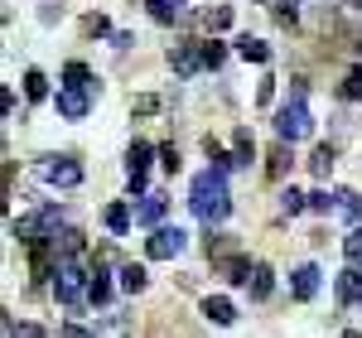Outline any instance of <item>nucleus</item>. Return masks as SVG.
<instances>
[{
    "instance_id": "nucleus-25",
    "label": "nucleus",
    "mask_w": 362,
    "mask_h": 338,
    "mask_svg": "<svg viewBox=\"0 0 362 338\" xmlns=\"http://www.w3.org/2000/svg\"><path fill=\"white\" fill-rule=\"evenodd\" d=\"M305 208H309V194H300V189H285V194H280V213L295 218V213H305Z\"/></svg>"
},
{
    "instance_id": "nucleus-18",
    "label": "nucleus",
    "mask_w": 362,
    "mask_h": 338,
    "mask_svg": "<svg viewBox=\"0 0 362 338\" xmlns=\"http://www.w3.org/2000/svg\"><path fill=\"white\" fill-rule=\"evenodd\" d=\"M232 155H237V165H251V155H256V141H251L247 126H237V136H232Z\"/></svg>"
},
{
    "instance_id": "nucleus-27",
    "label": "nucleus",
    "mask_w": 362,
    "mask_h": 338,
    "mask_svg": "<svg viewBox=\"0 0 362 338\" xmlns=\"http://www.w3.org/2000/svg\"><path fill=\"white\" fill-rule=\"evenodd\" d=\"M309 208H314V213H338V194L319 189V194H309Z\"/></svg>"
},
{
    "instance_id": "nucleus-2",
    "label": "nucleus",
    "mask_w": 362,
    "mask_h": 338,
    "mask_svg": "<svg viewBox=\"0 0 362 338\" xmlns=\"http://www.w3.org/2000/svg\"><path fill=\"white\" fill-rule=\"evenodd\" d=\"M309 131H314V116L305 107V87H295V97L276 112V136H280V145H295V141H305Z\"/></svg>"
},
{
    "instance_id": "nucleus-16",
    "label": "nucleus",
    "mask_w": 362,
    "mask_h": 338,
    "mask_svg": "<svg viewBox=\"0 0 362 338\" xmlns=\"http://www.w3.org/2000/svg\"><path fill=\"white\" fill-rule=\"evenodd\" d=\"M107 232L112 237H126L131 232V203H112L107 208Z\"/></svg>"
},
{
    "instance_id": "nucleus-4",
    "label": "nucleus",
    "mask_w": 362,
    "mask_h": 338,
    "mask_svg": "<svg viewBox=\"0 0 362 338\" xmlns=\"http://www.w3.org/2000/svg\"><path fill=\"white\" fill-rule=\"evenodd\" d=\"M184 247H189V232H184V227H169V223L155 227V232L145 237V256H150V261H174Z\"/></svg>"
},
{
    "instance_id": "nucleus-14",
    "label": "nucleus",
    "mask_w": 362,
    "mask_h": 338,
    "mask_svg": "<svg viewBox=\"0 0 362 338\" xmlns=\"http://www.w3.org/2000/svg\"><path fill=\"white\" fill-rule=\"evenodd\" d=\"M237 54L247 58V63H266V58H271V44H266V39H251V34H242V39H237Z\"/></svg>"
},
{
    "instance_id": "nucleus-3",
    "label": "nucleus",
    "mask_w": 362,
    "mask_h": 338,
    "mask_svg": "<svg viewBox=\"0 0 362 338\" xmlns=\"http://www.w3.org/2000/svg\"><path fill=\"white\" fill-rule=\"evenodd\" d=\"M92 290V276H87L78 261H58V271H54V295H58V305H83V295Z\"/></svg>"
},
{
    "instance_id": "nucleus-5",
    "label": "nucleus",
    "mask_w": 362,
    "mask_h": 338,
    "mask_svg": "<svg viewBox=\"0 0 362 338\" xmlns=\"http://www.w3.org/2000/svg\"><path fill=\"white\" fill-rule=\"evenodd\" d=\"M44 179H49L54 189H78V184H83V165H78L73 155H49V160H44Z\"/></svg>"
},
{
    "instance_id": "nucleus-29",
    "label": "nucleus",
    "mask_w": 362,
    "mask_h": 338,
    "mask_svg": "<svg viewBox=\"0 0 362 338\" xmlns=\"http://www.w3.org/2000/svg\"><path fill=\"white\" fill-rule=\"evenodd\" d=\"M223 58H227V49L218 44V39H208V44H203V68H218Z\"/></svg>"
},
{
    "instance_id": "nucleus-26",
    "label": "nucleus",
    "mask_w": 362,
    "mask_h": 338,
    "mask_svg": "<svg viewBox=\"0 0 362 338\" xmlns=\"http://www.w3.org/2000/svg\"><path fill=\"white\" fill-rule=\"evenodd\" d=\"M343 256H348V266H362V227H353L343 237Z\"/></svg>"
},
{
    "instance_id": "nucleus-31",
    "label": "nucleus",
    "mask_w": 362,
    "mask_h": 338,
    "mask_svg": "<svg viewBox=\"0 0 362 338\" xmlns=\"http://www.w3.org/2000/svg\"><path fill=\"white\" fill-rule=\"evenodd\" d=\"M343 97H353V102H362V63L348 73V83H343Z\"/></svg>"
},
{
    "instance_id": "nucleus-17",
    "label": "nucleus",
    "mask_w": 362,
    "mask_h": 338,
    "mask_svg": "<svg viewBox=\"0 0 362 338\" xmlns=\"http://www.w3.org/2000/svg\"><path fill=\"white\" fill-rule=\"evenodd\" d=\"M150 5V15L160 20V25H174L179 15H184V0H145Z\"/></svg>"
},
{
    "instance_id": "nucleus-12",
    "label": "nucleus",
    "mask_w": 362,
    "mask_h": 338,
    "mask_svg": "<svg viewBox=\"0 0 362 338\" xmlns=\"http://www.w3.org/2000/svg\"><path fill=\"white\" fill-rule=\"evenodd\" d=\"M362 300V266H348L338 276V305H358Z\"/></svg>"
},
{
    "instance_id": "nucleus-37",
    "label": "nucleus",
    "mask_w": 362,
    "mask_h": 338,
    "mask_svg": "<svg viewBox=\"0 0 362 338\" xmlns=\"http://www.w3.org/2000/svg\"><path fill=\"white\" fill-rule=\"evenodd\" d=\"M348 5H353V10H362V0H348Z\"/></svg>"
},
{
    "instance_id": "nucleus-11",
    "label": "nucleus",
    "mask_w": 362,
    "mask_h": 338,
    "mask_svg": "<svg viewBox=\"0 0 362 338\" xmlns=\"http://www.w3.org/2000/svg\"><path fill=\"white\" fill-rule=\"evenodd\" d=\"M169 63H174V73H179V78H194L198 63H203V49H194V44H179V49L169 54Z\"/></svg>"
},
{
    "instance_id": "nucleus-32",
    "label": "nucleus",
    "mask_w": 362,
    "mask_h": 338,
    "mask_svg": "<svg viewBox=\"0 0 362 338\" xmlns=\"http://www.w3.org/2000/svg\"><path fill=\"white\" fill-rule=\"evenodd\" d=\"M5 338H44V329H39V324H10Z\"/></svg>"
},
{
    "instance_id": "nucleus-8",
    "label": "nucleus",
    "mask_w": 362,
    "mask_h": 338,
    "mask_svg": "<svg viewBox=\"0 0 362 338\" xmlns=\"http://www.w3.org/2000/svg\"><path fill=\"white\" fill-rule=\"evenodd\" d=\"M165 208H169L165 194H145V198L136 203V223H140V227H165V223H160V218H165Z\"/></svg>"
},
{
    "instance_id": "nucleus-9",
    "label": "nucleus",
    "mask_w": 362,
    "mask_h": 338,
    "mask_svg": "<svg viewBox=\"0 0 362 338\" xmlns=\"http://www.w3.org/2000/svg\"><path fill=\"white\" fill-rule=\"evenodd\" d=\"M203 319H208V324H218V329H227V324L237 319V310H232V300H227V295H208V300H203Z\"/></svg>"
},
{
    "instance_id": "nucleus-7",
    "label": "nucleus",
    "mask_w": 362,
    "mask_h": 338,
    "mask_svg": "<svg viewBox=\"0 0 362 338\" xmlns=\"http://www.w3.org/2000/svg\"><path fill=\"white\" fill-rule=\"evenodd\" d=\"M290 295H295V300H314V295H319V266H295V271H290Z\"/></svg>"
},
{
    "instance_id": "nucleus-20",
    "label": "nucleus",
    "mask_w": 362,
    "mask_h": 338,
    "mask_svg": "<svg viewBox=\"0 0 362 338\" xmlns=\"http://www.w3.org/2000/svg\"><path fill=\"white\" fill-rule=\"evenodd\" d=\"M271 266H256V271H251V281H247V290H251V300H266V295H271Z\"/></svg>"
},
{
    "instance_id": "nucleus-1",
    "label": "nucleus",
    "mask_w": 362,
    "mask_h": 338,
    "mask_svg": "<svg viewBox=\"0 0 362 338\" xmlns=\"http://www.w3.org/2000/svg\"><path fill=\"white\" fill-rule=\"evenodd\" d=\"M189 203H194V218L208 227H218L232 213V194H227V179L218 169H203L194 174V184H189Z\"/></svg>"
},
{
    "instance_id": "nucleus-35",
    "label": "nucleus",
    "mask_w": 362,
    "mask_h": 338,
    "mask_svg": "<svg viewBox=\"0 0 362 338\" xmlns=\"http://www.w3.org/2000/svg\"><path fill=\"white\" fill-rule=\"evenodd\" d=\"M136 112H140V116H150V112H160V97H140V102H136Z\"/></svg>"
},
{
    "instance_id": "nucleus-33",
    "label": "nucleus",
    "mask_w": 362,
    "mask_h": 338,
    "mask_svg": "<svg viewBox=\"0 0 362 338\" xmlns=\"http://www.w3.org/2000/svg\"><path fill=\"white\" fill-rule=\"evenodd\" d=\"M285 169H290V155H285V145H280L276 155H271V174H276V179H280V174H285Z\"/></svg>"
},
{
    "instance_id": "nucleus-30",
    "label": "nucleus",
    "mask_w": 362,
    "mask_h": 338,
    "mask_svg": "<svg viewBox=\"0 0 362 338\" xmlns=\"http://www.w3.org/2000/svg\"><path fill=\"white\" fill-rule=\"evenodd\" d=\"M227 25H232V10H227V5H213V10H208V29L218 34V29H227Z\"/></svg>"
},
{
    "instance_id": "nucleus-34",
    "label": "nucleus",
    "mask_w": 362,
    "mask_h": 338,
    "mask_svg": "<svg viewBox=\"0 0 362 338\" xmlns=\"http://www.w3.org/2000/svg\"><path fill=\"white\" fill-rule=\"evenodd\" d=\"M160 165H165V169H179V150H174V145H165V150H160Z\"/></svg>"
},
{
    "instance_id": "nucleus-19",
    "label": "nucleus",
    "mask_w": 362,
    "mask_h": 338,
    "mask_svg": "<svg viewBox=\"0 0 362 338\" xmlns=\"http://www.w3.org/2000/svg\"><path fill=\"white\" fill-rule=\"evenodd\" d=\"M145 285H150V276H145V266H136V261H131V266H121V290H131V295H140Z\"/></svg>"
},
{
    "instance_id": "nucleus-6",
    "label": "nucleus",
    "mask_w": 362,
    "mask_h": 338,
    "mask_svg": "<svg viewBox=\"0 0 362 338\" xmlns=\"http://www.w3.org/2000/svg\"><path fill=\"white\" fill-rule=\"evenodd\" d=\"M54 107H58V116H68V121H83L87 116V92H73V87H58L54 92Z\"/></svg>"
},
{
    "instance_id": "nucleus-10",
    "label": "nucleus",
    "mask_w": 362,
    "mask_h": 338,
    "mask_svg": "<svg viewBox=\"0 0 362 338\" xmlns=\"http://www.w3.org/2000/svg\"><path fill=\"white\" fill-rule=\"evenodd\" d=\"M155 155H160V150H155L150 141H136V145H131V155H126V174H131V179H145V169H150Z\"/></svg>"
},
{
    "instance_id": "nucleus-15",
    "label": "nucleus",
    "mask_w": 362,
    "mask_h": 338,
    "mask_svg": "<svg viewBox=\"0 0 362 338\" xmlns=\"http://www.w3.org/2000/svg\"><path fill=\"white\" fill-rule=\"evenodd\" d=\"M63 87H73V92H87V97H92V73H87L83 63H68V68H63Z\"/></svg>"
},
{
    "instance_id": "nucleus-21",
    "label": "nucleus",
    "mask_w": 362,
    "mask_h": 338,
    "mask_svg": "<svg viewBox=\"0 0 362 338\" xmlns=\"http://www.w3.org/2000/svg\"><path fill=\"white\" fill-rule=\"evenodd\" d=\"M87 300H92V305H107V300H112V281H107L102 266L92 271V290H87Z\"/></svg>"
},
{
    "instance_id": "nucleus-24",
    "label": "nucleus",
    "mask_w": 362,
    "mask_h": 338,
    "mask_svg": "<svg viewBox=\"0 0 362 338\" xmlns=\"http://www.w3.org/2000/svg\"><path fill=\"white\" fill-rule=\"evenodd\" d=\"M309 169H314L319 179H329V169H334V145H319V150L309 155Z\"/></svg>"
},
{
    "instance_id": "nucleus-36",
    "label": "nucleus",
    "mask_w": 362,
    "mask_h": 338,
    "mask_svg": "<svg viewBox=\"0 0 362 338\" xmlns=\"http://www.w3.org/2000/svg\"><path fill=\"white\" fill-rule=\"evenodd\" d=\"M63 338H92V334H87V329H78V324H68V329H63Z\"/></svg>"
},
{
    "instance_id": "nucleus-28",
    "label": "nucleus",
    "mask_w": 362,
    "mask_h": 338,
    "mask_svg": "<svg viewBox=\"0 0 362 338\" xmlns=\"http://www.w3.org/2000/svg\"><path fill=\"white\" fill-rule=\"evenodd\" d=\"M276 20L280 25H295L300 20V0H276Z\"/></svg>"
},
{
    "instance_id": "nucleus-23",
    "label": "nucleus",
    "mask_w": 362,
    "mask_h": 338,
    "mask_svg": "<svg viewBox=\"0 0 362 338\" xmlns=\"http://www.w3.org/2000/svg\"><path fill=\"white\" fill-rule=\"evenodd\" d=\"M25 92H29V102H44V97H49V78H44L39 68H29L25 73Z\"/></svg>"
},
{
    "instance_id": "nucleus-22",
    "label": "nucleus",
    "mask_w": 362,
    "mask_h": 338,
    "mask_svg": "<svg viewBox=\"0 0 362 338\" xmlns=\"http://www.w3.org/2000/svg\"><path fill=\"white\" fill-rule=\"evenodd\" d=\"M338 213H343L348 223H358L362 218V198L353 194V189H338Z\"/></svg>"
},
{
    "instance_id": "nucleus-13",
    "label": "nucleus",
    "mask_w": 362,
    "mask_h": 338,
    "mask_svg": "<svg viewBox=\"0 0 362 338\" xmlns=\"http://www.w3.org/2000/svg\"><path fill=\"white\" fill-rule=\"evenodd\" d=\"M87 242H83V232H78V227H58V237H54V252H63L68 256V261H73V256L83 252Z\"/></svg>"
}]
</instances>
